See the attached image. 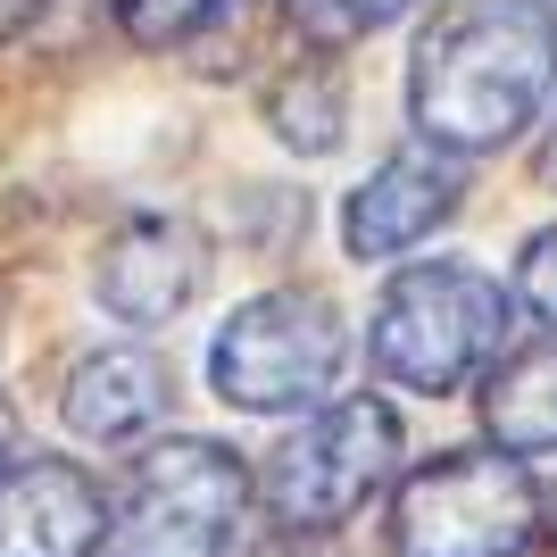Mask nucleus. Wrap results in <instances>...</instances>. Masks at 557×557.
Here are the masks:
<instances>
[{"mask_svg":"<svg viewBox=\"0 0 557 557\" xmlns=\"http://www.w3.org/2000/svg\"><path fill=\"white\" fill-rule=\"evenodd\" d=\"M557 92V9L549 0H449L417 34L408 116L449 159L508 150Z\"/></svg>","mask_w":557,"mask_h":557,"instance_id":"obj_1","label":"nucleus"},{"mask_svg":"<svg viewBox=\"0 0 557 557\" xmlns=\"http://www.w3.org/2000/svg\"><path fill=\"white\" fill-rule=\"evenodd\" d=\"M516 333V292L466 258H417L383 283V300L367 317V358L399 392H466L508 358Z\"/></svg>","mask_w":557,"mask_h":557,"instance_id":"obj_2","label":"nucleus"},{"mask_svg":"<svg viewBox=\"0 0 557 557\" xmlns=\"http://www.w3.org/2000/svg\"><path fill=\"white\" fill-rule=\"evenodd\" d=\"M349 374V325L325 292H258L216 325L209 349V383L225 408L242 417H300V408H325L333 383Z\"/></svg>","mask_w":557,"mask_h":557,"instance_id":"obj_3","label":"nucleus"},{"mask_svg":"<svg viewBox=\"0 0 557 557\" xmlns=\"http://www.w3.org/2000/svg\"><path fill=\"white\" fill-rule=\"evenodd\" d=\"M399 474V417L374 392L325 399L317 417L258 466V508L275 533H342Z\"/></svg>","mask_w":557,"mask_h":557,"instance_id":"obj_4","label":"nucleus"},{"mask_svg":"<svg viewBox=\"0 0 557 557\" xmlns=\"http://www.w3.org/2000/svg\"><path fill=\"white\" fill-rule=\"evenodd\" d=\"M258 483L242 449L225 442H150L125 474V499L109 516V557H225Z\"/></svg>","mask_w":557,"mask_h":557,"instance_id":"obj_5","label":"nucleus"},{"mask_svg":"<svg viewBox=\"0 0 557 557\" xmlns=\"http://www.w3.org/2000/svg\"><path fill=\"white\" fill-rule=\"evenodd\" d=\"M541 491L508 449H442L392 491V557H524Z\"/></svg>","mask_w":557,"mask_h":557,"instance_id":"obj_6","label":"nucleus"},{"mask_svg":"<svg viewBox=\"0 0 557 557\" xmlns=\"http://www.w3.org/2000/svg\"><path fill=\"white\" fill-rule=\"evenodd\" d=\"M109 499L75 458H17L0 474V557H100Z\"/></svg>","mask_w":557,"mask_h":557,"instance_id":"obj_7","label":"nucleus"},{"mask_svg":"<svg viewBox=\"0 0 557 557\" xmlns=\"http://www.w3.org/2000/svg\"><path fill=\"white\" fill-rule=\"evenodd\" d=\"M449 216H458V159L433 150V141H417V150H392L367 184L349 191L342 242H349L358 267H367V258H408L424 233L449 225Z\"/></svg>","mask_w":557,"mask_h":557,"instance_id":"obj_8","label":"nucleus"},{"mask_svg":"<svg viewBox=\"0 0 557 557\" xmlns=\"http://www.w3.org/2000/svg\"><path fill=\"white\" fill-rule=\"evenodd\" d=\"M200 275H209V258H200V242H191L175 216H134V225H116L109 242H100V258H92L100 308H109L116 325H141V333L166 325V317H184Z\"/></svg>","mask_w":557,"mask_h":557,"instance_id":"obj_9","label":"nucleus"},{"mask_svg":"<svg viewBox=\"0 0 557 557\" xmlns=\"http://www.w3.org/2000/svg\"><path fill=\"white\" fill-rule=\"evenodd\" d=\"M166 399H175V383H166V367L150 349H100V358H84V367L67 374L59 417H67L75 442L125 449V442H150V433H159Z\"/></svg>","mask_w":557,"mask_h":557,"instance_id":"obj_10","label":"nucleus"},{"mask_svg":"<svg viewBox=\"0 0 557 557\" xmlns=\"http://www.w3.org/2000/svg\"><path fill=\"white\" fill-rule=\"evenodd\" d=\"M483 433L508 458H557V333L508 349L483 374Z\"/></svg>","mask_w":557,"mask_h":557,"instance_id":"obj_11","label":"nucleus"},{"mask_svg":"<svg viewBox=\"0 0 557 557\" xmlns=\"http://www.w3.org/2000/svg\"><path fill=\"white\" fill-rule=\"evenodd\" d=\"M267 125H275L283 150H300V159H325L342 150V125H349V100H342V75L325 59H300V67L275 75V92H267Z\"/></svg>","mask_w":557,"mask_h":557,"instance_id":"obj_12","label":"nucleus"},{"mask_svg":"<svg viewBox=\"0 0 557 557\" xmlns=\"http://www.w3.org/2000/svg\"><path fill=\"white\" fill-rule=\"evenodd\" d=\"M417 0H283V17L300 25L308 42H367V34H383L392 17H408Z\"/></svg>","mask_w":557,"mask_h":557,"instance_id":"obj_13","label":"nucleus"},{"mask_svg":"<svg viewBox=\"0 0 557 557\" xmlns=\"http://www.w3.org/2000/svg\"><path fill=\"white\" fill-rule=\"evenodd\" d=\"M225 9L233 0H116V25H125L141 50H175V42H191V34H209Z\"/></svg>","mask_w":557,"mask_h":557,"instance_id":"obj_14","label":"nucleus"},{"mask_svg":"<svg viewBox=\"0 0 557 557\" xmlns=\"http://www.w3.org/2000/svg\"><path fill=\"white\" fill-rule=\"evenodd\" d=\"M516 300H524L541 325L557 333V225H549V233H533V250L516 258Z\"/></svg>","mask_w":557,"mask_h":557,"instance_id":"obj_15","label":"nucleus"},{"mask_svg":"<svg viewBox=\"0 0 557 557\" xmlns=\"http://www.w3.org/2000/svg\"><path fill=\"white\" fill-rule=\"evenodd\" d=\"M242 557H349L333 533H267V541H250Z\"/></svg>","mask_w":557,"mask_h":557,"instance_id":"obj_16","label":"nucleus"},{"mask_svg":"<svg viewBox=\"0 0 557 557\" xmlns=\"http://www.w3.org/2000/svg\"><path fill=\"white\" fill-rule=\"evenodd\" d=\"M17 466V408H9V392H0V474Z\"/></svg>","mask_w":557,"mask_h":557,"instance_id":"obj_17","label":"nucleus"},{"mask_svg":"<svg viewBox=\"0 0 557 557\" xmlns=\"http://www.w3.org/2000/svg\"><path fill=\"white\" fill-rule=\"evenodd\" d=\"M17 17H34V9H25V0H0V34H9Z\"/></svg>","mask_w":557,"mask_h":557,"instance_id":"obj_18","label":"nucleus"},{"mask_svg":"<svg viewBox=\"0 0 557 557\" xmlns=\"http://www.w3.org/2000/svg\"><path fill=\"white\" fill-rule=\"evenodd\" d=\"M549 175H557V125H549Z\"/></svg>","mask_w":557,"mask_h":557,"instance_id":"obj_19","label":"nucleus"},{"mask_svg":"<svg viewBox=\"0 0 557 557\" xmlns=\"http://www.w3.org/2000/svg\"><path fill=\"white\" fill-rule=\"evenodd\" d=\"M25 9H42V0H25Z\"/></svg>","mask_w":557,"mask_h":557,"instance_id":"obj_20","label":"nucleus"}]
</instances>
